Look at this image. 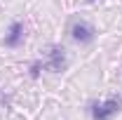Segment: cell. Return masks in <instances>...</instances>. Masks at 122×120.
Returning <instances> with one entry per match:
<instances>
[{"label":"cell","instance_id":"obj_1","mask_svg":"<svg viewBox=\"0 0 122 120\" xmlns=\"http://www.w3.org/2000/svg\"><path fill=\"white\" fill-rule=\"evenodd\" d=\"M120 111H122V99L120 97H110L106 101H99V104L92 106V118L94 120H110Z\"/></svg>","mask_w":122,"mask_h":120},{"label":"cell","instance_id":"obj_2","mask_svg":"<svg viewBox=\"0 0 122 120\" xmlns=\"http://www.w3.org/2000/svg\"><path fill=\"white\" fill-rule=\"evenodd\" d=\"M71 38L75 43H80V45H89V43H94V38H96V31L87 21H75L71 26Z\"/></svg>","mask_w":122,"mask_h":120},{"label":"cell","instance_id":"obj_3","mask_svg":"<svg viewBox=\"0 0 122 120\" xmlns=\"http://www.w3.org/2000/svg\"><path fill=\"white\" fill-rule=\"evenodd\" d=\"M47 68H52L54 73H59L66 68V49L59 45H54L49 49V61H47Z\"/></svg>","mask_w":122,"mask_h":120},{"label":"cell","instance_id":"obj_4","mask_svg":"<svg viewBox=\"0 0 122 120\" xmlns=\"http://www.w3.org/2000/svg\"><path fill=\"white\" fill-rule=\"evenodd\" d=\"M21 40H24V24L21 21H12V26H10L7 35H5V45L7 47H19Z\"/></svg>","mask_w":122,"mask_h":120},{"label":"cell","instance_id":"obj_5","mask_svg":"<svg viewBox=\"0 0 122 120\" xmlns=\"http://www.w3.org/2000/svg\"><path fill=\"white\" fill-rule=\"evenodd\" d=\"M87 2H94V0H87Z\"/></svg>","mask_w":122,"mask_h":120}]
</instances>
